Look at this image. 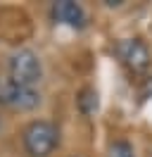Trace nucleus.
Instances as JSON below:
<instances>
[{
  "label": "nucleus",
  "instance_id": "obj_4",
  "mask_svg": "<svg viewBox=\"0 0 152 157\" xmlns=\"http://www.w3.org/2000/svg\"><path fill=\"white\" fill-rule=\"evenodd\" d=\"M5 105L19 112H31L40 105V93L36 88H28V86H17L7 81V88H5Z\"/></svg>",
  "mask_w": 152,
  "mask_h": 157
},
{
  "label": "nucleus",
  "instance_id": "obj_1",
  "mask_svg": "<svg viewBox=\"0 0 152 157\" xmlns=\"http://www.w3.org/2000/svg\"><path fill=\"white\" fill-rule=\"evenodd\" d=\"M21 140H24V150L28 157H50L59 145V131L52 121L36 119L24 128Z\"/></svg>",
  "mask_w": 152,
  "mask_h": 157
},
{
  "label": "nucleus",
  "instance_id": "obj_2",
  "mask_svg": "<svg viewBox=\"0 0 152 157\" xmlns=\"http://www.w3.org/2000/svg\"><path fill=\"white\" fill-rule=\"evenodd\" d=\"M7 74H10V81H12V83L36 88V83L43 78L40 57L28 48L17 50V52H12L7 57Z\"/></svg>",
  "mask_w": 152,
  "mask_h": 157
},
{
  "label": "nucleus",
  "instance_id": "obj_3",
  "mask_svg": "<svg viewBox=\"0 0 152 157\" xmlns=\"http://www.w3.org/2000/svg\"><path fill=\"white\" fill-rule=\"evenodd\" d=\"M114 52L119 55V59L131 69L133 74H142V71H147L150 64H152L150 48H147L140 38H121V40H116Z\"/></svg>",
  "mask_w": 152,
  "mask_h": 157
},
{
  "label": "nucleus",
  "instance_id": "obj_8",
  "mask_svg": "<svg viewBox=\"0 0 152 157\" xmlns=\"http://www.w3.org/2000/svg\"><path fill=\"white\" fill-rule=\"evenodd\" d=\"M5 88H7V81L0 78V105H5Z\"/></svg>",
  "mask_w": 152,
  "mask_h": 157
},
{
  "label": "nucleus",
  "instance_id": "obj_6",
  "mask_svg": "<svg viewBox=\"0 0 152 157\" xmlns=\"http://www.w3.org/2000/svg\"><path fill=\"white\" fill-rule=\"evenodd\" d=\"M78 109H81L83 114H93L95 109H97V93H95L93 88L81 90V95H78Z\"/></svg>",
  "mask_w": 152,
  "mask_h": 157
},
{
  "label": "nucleus",
  "instance_id": "obj_7",
  "mask_svg": "<svg viewBox=\"0 0 152 157\" xmlns=\"http://www.w3.org/2000/svg\"><path fill=\"white\" fill-rule=\"evenodd\" d=\"M109 157H135V152L128 140H114L109 145Z\"/></svg>",
  "mask_w": 152,
  "mask_h": 157
},
{
  "label": "nucleus",
  "instance_id": "obj_5",
  "mask_svg": "<svg viewBox=\"0 0 152 157\" xmlns=\"http://www.w3.org/2000/svg\"><path fill=\"white\" fill-rule=\"evenodd\" d=\"M52 17L55 21L59 24H66V26H71V29H83L88 17H86V10L74 2V0H59L52 5Z\"/></svg>",
  "mask_w": 152,
  "mask_h": 157
},
{
  "label": "nucleus",
  "instance_id": "obj_9",
  "mask_svg": "<svg viewBox=\"0 0 152 157\" xmlns=\"http://www.w3.org/2000/svg\"><path fill=\"white\" fill-rule=\"evenodd\" d=\"M121 2H124V0H104V5H107V7H119Z\"/></svg>",
  "mask_w": 152,
  "mask_h": 157
}]
</instances>
